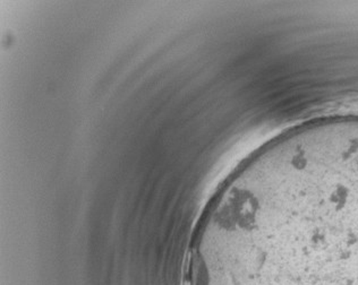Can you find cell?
Wrapping results in <instances>:
<instances>
[{
  "mask_svg": "<svg viewBox=\"0 0 358 285\" xmlns=\"http://www.w3.org/2000/svg\"><path fill=\"white\" fill-rule=\"evenodd\" d=\"M185 285H358V164L257 151L204 210Z\"/></svg>",
  "mask_w": 358,
  "mask_h": 285,
  "instance_id": "6da1fadb",
  "label": "cell"
}]
</instances>
